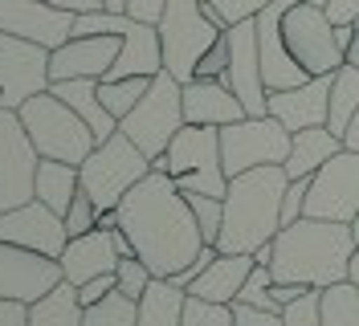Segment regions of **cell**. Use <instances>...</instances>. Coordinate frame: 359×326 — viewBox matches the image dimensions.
<instances>
[{
  "instance_id": "cell-22",
  "label": "cell",
  "mask_w": 359,
  "mask_h": 326,
  "mask_svg": "<svg viewBox=\"0 0 359 326\" xmlns=\"http://www.w3.org/2000/svg\"><path fill=\"white\" fill-rule=\"evenodd\" d=\"M253 265H257L253 253H217V261L188 285V294L192 298H204V302H217V306H233L241 298Z\"/></svg>"
},
{
  "instance_id": "cell-12",
  "label": "cell",
  "mask_w": 359,
  "mask_h": 326,
  "mask_svg": "<svg viewBox=\"0 0 359 326\" xmlns=\"http://www.w3.org/2000/svg\"><path fill=\"white\" fill-rule=\"evenodd\" d=\"M49 53L37 41H25L13 33H0V107L21 110L29 98H37L53 86L49 78Z\"/></svg>"
},
{
  "instance_id": "cell-33",
  "label": "cell",
  "mask_w": 359,
  "mask_h": 326,
  "mask_svg": "<svg viewBox=\"0 0 359 326\" xmlns=\"http://www.w3.org/2000/svg\"><path fill=\"white\" fill-rule=\"evenodd\" d=\"M114 278H118V294L131 298V302H139V298L147 294V285L156 282V273L147 269V261L143 257H123L118 261V269H114Z\"/></svg>"
},
{
  "instance_id": "cell-15",
  "label": "cell",
  "mask_w": 359,
  "mask_h": 326,
  "mask_svg": "<svg viewBox=\"0 0 359 326\" xmlns=\"http://www.w3.org/2000/svg\"><path fill=\"white\" fill-rule=\"evenodd\" d=\"M229 37V69H224V86L241 98L249 114H266V74H262V49H257V21H241L224 29Z\"/></svg>"
},
{
  "instance_id": "cell-31",
  "label": "cell",
  "mask_w": 359,
  "mask_h": 326,
  "mask_svg": "<svg viewBox=\"0 0 359 326\" xmlns=\"http://www.w3.org/2000/svg\"><path fill=\"white\" fill-rule=\"evenodd\" d=\"M135 314H139V302L123 298V294L114 290L107 302L86 306V318H82V326H135Z\"/></svg>"
},
{
  "instance_id": "cell-47",
  "label": "cell",
  "mask_w": 359,
  "mask_h": 326,
  "mask_svg": "<svg viewBox=\"0 0 359 326\" xmlns=\"http://www.w3.org/2000/svg\"><path fill=\"white\" fill-rule=\"evenodd\" d=\"M253 261H257V265H273V240L262 245V249H253Z\"/></svg>"
},
{
  "instance_id": "cell-2",
  "label": "cell",
  "mask_w": 359,
  "mask_h": 326,
  "mask_svg": "<svg viewBox=\"0 0 359 326\" xmlns=\"http://www.w3.org/2000/svg\"><path fill=\"white\" fill-rule=\"evenodd\" d=\"M355 233L339 220H294L273 237V282H302L314 290H327L347 282L351 257H355Z\"/></svg>"
},
{
  "instance_id": "cell-17",
  "label": "cell",
  "mask_w": 359,
  "mask_h": 326,
  "mask_svg": "<svg viewBox=\"0 0 359 326\" xmlns=\"http://www.w3.org/2000/svg\"><path fill=\"white\" fill-rule=\"evenodd\" d=\"M0 33L57 49L74 37V13L53 8L49 0H0Z\"/></svg>"
},
{
  "instance_id": "cell-49",
  "label": "cell",
  "mask_w": 359,
  "mask_h": 326,
  "mask_svg": "<svg viewBox=\"0 0 359 326\" xmlns=\"http://www.w3.org/2000/svg\"><path fill=\"white\" fill-rule=\"evenodd\" d=\"M347 282L359 285V249H355V257H351V273H347Z\"/></svg>"
},
{
  "instance_id": "cell-18",
  "label": "cell",
  "mask_w": 359,
  "mask_h": 326,
  "mask_svg": "<svg viewBox=\"0 0 359 326\" xmlns=\"http://www.w3.org/2000/svg\"><path fill=\"white\" fill-rule=\"evenodd\" d=\"M123 53V37H69L66 45H57L49 53V78L53 82H69V78H111L114 62Z\"/></svg>"
},
{
  "instance_id": "cell-30",
  "label": "cell",
  "mask_w": 359,
  "mask_h": 326,
  "mask_svg": "<svg viewBox=\"0 0 359 326\" xmlns=\"http://www.w3.org/2000/svg\"><path fill=\"white\" fill-rule=\"evenodd\" d=\"M147 86H151V78H114V82L107 78V82H98V98H102V107L123 123V118L139 107V98L147 94Z\"/></svg>"
},
{
  "instance_id": "cell-28",
  "label": "cell",
  "mask_w": 359,
  "mask_h": 326,
  "mask_svg": "<svg viewBox=\"0 0 359 326\" xmlns=\"http://www.w3.org/2000/svg\"><path fill=\"white\" fill-rule=\"evenodd\" d=\"M355 114H359V65L347 62L331 74V118H327V127L343 139Z\"/></svg>"
},
{
  "instance_id": "cell-4",
  "label": "cell",
  "mask_w": 359,
  "mask_h": 326,
  "mask_svg": "<svg viewBox=\"0 0 359 326\" xmlns=\"http://www.w3.org/2000/svg\"><path fill=\"white\" fill-rule=\"evenodd\" d=\"M151 172L172 175L184 196L201 192V196H221L229 192V175H224V159H221V127H196L184 123L180 135L168 143V151L151 163Z\"/></svg>"
},
{
  "instance_id": "cell-45",
  "label": "cell",
  "mask_w": 359,
  "mask_h": 326,
  "mask_svg": "<svg viewBox=\"0 0 359 326\" xmlns=\"http://www.w3.org/2000/svg\"><path fill=\"white\" fill-rule=\"evenodd\" d=\"M53 8H62V13H74V17H86V13H98V8H107V0H49Z\"/></svg>"
},
{
  "instance_id": "cell-41",
  "label": "cell",
  "mask_w": 359,
  "mask_h": 326,
  "mask_svg": "<svg viewBox=\"0 0 359 326\" xmlns=\"http://www.w3.org/2000/svg\"><path fill=\"white\" fill-rule=\"evenodd\" d=\"M114 290H118V278H114V273H102V278H94V282L78 285V302L82 306H98V302H107Z\"/></svg>"
},
{
  "instance_id": "cell-48",
  "label": "cell",
  "mask_w": 359,
  "mask_h": 326,
  "mask_svg": "<svg viewBox=\"0 0 359 326\" xmlns=\"http://www.w3.org/2000/svg\"><path fill=\"white\" fill-rule=\"evenodd\" d=\"M347 62L359 65V21H355V41H351V49H347Z\"/></svg>"
},
{
  "instance_id": "cell-34",
  "label": "cell",
  "mask_w": 359,
  "mask_h": 326,
  "mask_svg": "<svg viewBox=\"0 0 359 326\" xmlns=\"http://www.w3.org/2000/svg\"><path fill=\"white\" fill-rule=\"evenodd\" d=\"M180 326H233V306H217V302H204V298L188 294Z\"/></svg>"
},
{
  "instance_id": "cell-16",
  "label": "cell",
  "mask_w": 359,
  "mask_h": 326,
  "mask_svg": "<svg viewBox=\"0 0 359 326\" xmlns=\"http://www.w3.org/2000/svg\"><path fill=\"white\" fill-rule=\"evenodd\" d=\"M0 240L33 249V253H45V257H62V249L69 245L66 217H57L53 208H45L41 200H29L21 208L0 212Z\"/></svg>"
},
{
  "instance_id": "cell-44",
  "label": "cell",
  "mask_w": 359,
  "mask_h": 326,
  "mask_svg": "<svg viewBox=\"0 0 359 326\" xmlns=\"http://www.w3.org/2000/svg\"><path fill=\"white\" fill-rule=\"evenodd\" d=\"M25 322H29V306L0 298V326H25Z\"/></svg>"
},
{
  "instance_id": "cell-35",
  "label": "cell",
  "mask_w": 359,
  "mask_h": 326,
  "mask_svg": "<svg viewBox=\"0 0 359 326\" xmlns=\"http://www.w3.org/2000/svg\"><path fill=\"white\" fill-rule=\"evenodd\" d=\"M273 0H208V8L217 13V21H221V29H233V25L241 21H253L257 13H266Z\"/></svg>"
},
{
  "instance_id": "cell-3",
  "label": "cell",
  "mask_w": 359,
  "mask_h": 326,
  "mask_svg": "<svg viewBox=\"0 0 359 326\" xmlns=\"http://www.w3.org/2000/svg\"><path fill=\"white\" fill-rule=\"evenodd\" d=\"M290 188L286 168H253L229 179L224 192L221 253H253L282 233V200Z\"/></svg>"
},
{
  "instance_id": "cell-10",
  "label": "cell",
  "mask_w": 359,
  "mask_h": 326,
  "mask_svg": "<svg viewBox=\"0 0 359 326\" xmlns=\"http://www.w3.org/2000/svg\"><path fill=\"white\" fill-rule=\"evenodd\" d=\"M294 135L273 114H249L221 127V159H224V175L253 172V168H282L290 155Z\"/></svg>"
},
{
  "instance_id": "cell-36",
  "label": "cell",
  "mask_w": 359,
  "mask_h": 326,
  "mask_svg": "<svg viewBox=\"0 0 359 326\" xmlns=\"http://www.w3.org/2000/svg\"><path fill=\"white\" fill-rule=\"evenodd\" d=\"M282 322L286 326H323V290H311L298 302H290L282 310Z\"/></svg>"
},
{
  "instance_id": "cell-32",
  "label": "cell",
  "mask_w": 359,
  "mask_h": 326,
  "mask_svg": "<svg viewBox=\"0 0 359 326\" xmlns=\"http://www.w3.org/2000/svg\"><path fill=\"white\" fill-rule=\"evenodd\" d=\"M188 208H192V217H196V224H201L204 245H217V240H221V224H224V200L221 196L192 192L188 196Z\"/></svg>"
},
{
  "instance_id": "cell-13",
  "label": "cell",
  "mask_w": 359,
  "mask_h": 326,
  "mask_svg": "<svg viewBox=\"0 0 359 326\" xmlns=\"http://www.w3.org/2000/svg\"><path fill=\"white\" fill-rule=\"evenodd\" d=\"M311 220H339L351 224L359 217V151H343L327 159L311 175V196H306V212Z\"/></svg>"
},
{
  "instance_id": "cell-50",
  "label": "cell",
  "mask_w": 359,
  "mask_h": 326,
  "mask_svg": "<svg viewBox=\"0 0 359 326\" xmlns=\"http://www.w3.org/2000/svg\"><path fill=\"white\" fill-rule=\"evenodd\" d=\"M107 8L111 13H127V0H107Z\"/></svg>"
},
{
  "instance_id": "cell-51",
  "label": "cell",
  "mask_w": 359,
  "mask_h": 326,
  "mask_svg": "<svg viewBox=\"0 0 359 326\" xmlns=\"http://www.w3.org/2000/svg\"><path fill=\"white\" fill-rule=\"evenodd\" d=\"M351 233H355V245H359V217L351 220Z\"/></svg>"
},
{
  "instance_id": "cell-1",
  "label": "cell",
  "mask_w": 359,
  "mask_h": 326,
  "mask_svg": "<svg viewBox=\"0 0 359 326\" xmlns=\"http://www.w3.org/2000/svg\"><path fill=\"white\" fill-rule=\"evenodd\" d=\"M114 212L118 229L135 245V257L147 261L156 278H176L180 269L201 257V224L188 208V196L172 184V175L151 172L147 179H139Z\"/></svg>"
},
{
  "instance_id": "cell-24",
  "label": "cell",
  "mask_w": 359,
  "mask_h": 326,
  "mask_svg": "<svg viewBox=\"0 0 359 326\" xmlns=\"http://www.w3.org/2000/svg\"><path fill=\"white\" fill-rule=\"evenodd\" d=\"M343 151V139H339L331 127H311V130H298L290 143V155H286V175L290 179H302V175H314L327 159H335Z\"/></svg>"
},
{
  "instance_id": "cell-42",
  "label": "cell",
  "mask_w": 359,
  "mask_h": 326,
  "mask_svg": "<svg viewBox=\"0 0 359 326\" xmlns=\"http://www.w3.org/2000/svg\"><path fill=\"white\" fill-rule=\"evenodd\" d=\"M127 13L135 21H147V25H159L163 13H168V0H127Z\"/></svg>"
},
{
  "instance_id": "cell-6",
  "label": "cell",
  "mask_w": 359,
  "mask_h": 326,
  "mask_svg": "<svg viewBox=\"0 0 359 326\" xmlns=\"http://www.w3.org/2000/svg\"><path fill=\"white\" fill-rule=\"evenodd\" d=\"M17 114H21L33 147L41 151V159H62V163L82 168L90 159V151L98 147V139H94V130L86 127V118H78L53 90L29 98Z\"/></svg>"
},
{
  "instance_id": "cell-11",
  "label": "cell",
  "mask_w": 359,
  "mask_h": 326,
  "mask_svg": "<svg viewBox=\"0 0 359 326\" xmlns=\"http://www.w3.org/2000/svg\"><path fill=\"white\" fill-rule=\"evenodd\" d=\"M37 168L41 151L33 147L21 114L0 107V212L37 200Z\"/></svg>"
},
{
  "instance_id": "cell-23",
  "label": "cell",
  "mask_w": 359,
  "mask_h": 326,
  "mask_svg": "<svg viewBox=\"0 0 359 326\" xmlns=\"http://www.w3.org/2000/svg\"><path fill=\"white\" fill-rule=\"evenodd\" d=\"M49 90H53V94H57V98H62L78 118H86V127L94 130V139H98V143H102V139H111V135H118V118L102 107V98H98V82H94V78L53 82Z\"/></svg>"
},
{
  "instance_id": "cell-40",
  "label": "cell",
  "mask_w": 359,
  "mask_h": 326,
  "mask_svg": "<svg viewBox=\"0 0 359 326\" xmlns=\"http://www.w3.org/2000/svg\"><path fill=\"white\" fill-rule=\"evenodd\" d=\"M224 69H229V37H221V41H217L201 57V65H196V78H224Z\"/></svg>"
},
{
  "instance_id": "cell-5",
  "label": "cell",
  "mask_w": 359,
  "mask_h": 326,
  "mask_svg": "<svg viewBox=\"0 0 359 326\" xmlns=\"http://www.w3.org/2000/svg\"><path fill=\"white\" fill-rule=\"evenodd\" d=\"M156 29L163 45V69L176 74L180 82H192L201 57L224 37L208 0H168V13Z\"/></svg>"
},
{
  "instance_id": "cell-7",
  "label": "cell",
  "mask_w": 359,
  "mask_h": 326,
  "mask_svg": "<svg viewBox=\"0 0 359 326\" xmlns=\"http://www.w3.org/2000/svg\"><path fill=\"white\" fill-rule=\"evenodd\" d=\"M78 175H82V192L98 204V212H114L135 184L151 175V159L118 130L90 151V159L78 168Z\"/></svg>"
},
{
  "instance_id": "cell-21",
  "label": "cell",
  "mask_w": 359,
  "mask_h": 326,
  "mask_svg": "<svg viewBox=\"0 0 359 326\" xmlns=\"http://www.w3.org/2000/svg\"><path fill=\"white\" fill-rule=\"evenodd\" d=\"M184 118L196 127H229L237 118H249V110L224 86V78H192L184 82Z\"/></svg>"
},
{
  "instance_id": "cell-20",
  "label": "cell",
  "mask_w": 359,
  "mask_h": 326,
  "mask_svg": "<svg viewBox=\"0 0 359 326\" xmlns=\"http://www.w3.org/2000/svg\"><path fill=\"white\" fill-rule=\"evenodd\" d=\"M62 278L69 285H86L94 278H102V273H114L118 269V245H114V229H90L82 237H69V245L62 249Z\"/></svg>"
},
{
  "instance_id": "cell-19",
  "label": "cell",
  "mask_w": 359,
  "mask_h": 326,
  "mask_svg": "<svg viewBox=\"0 0 359 326\" xmlns=\"http://www.w3.org/2000/svg\"><path fill=\"white\" fill-rule=\"evenodd\" d=\"M266 114H273L290 135L327 127V118H331V78H311L302 86L273 90L266 98Z\"/></svg>"
},
{
  "instance_id": "cell-39",
  "label": "cell",
  "mask_w": 359,
  "mask_h": 326,
  "mask_svg": "<svg viewBox=\"0 0 359 326\" xmlns=\"http://www.w3.org/2000/svg\"><path fill=\"white\" fill-rule=\"evenodd\" d=\"M306 196H311V175L290 179L286 200H282V229H286V224H294V220H302V212H306Z\"/></svg>"
},
{
  "instance_id": "cell-25",
  "label": "cell",
  "mask_w": 359,
  "mask_h": 326,
  "mask_svg": "<svg viewBox=\"0 0 359 326\" xmlns=\"http://www.w3.org/2000/svg\"><path fill=\"white\" fill-rule=\"evenodd\" d=\"M78 192H82V175H78L74 163L41 159V168H37V200H41L45 208H53L57 217H66Z\"/></svg>"
},
{
  "instance_id": "cell-46",
  "label": "cell",
  "mask_w": 359,
  "mask_h": 326,
  "mask_svg": "<svg viewBox=\"0 0 359 326\" xmlns=\"http://www.w3.org/2000/svg\"><path fill=\"white\" fill-rule=\"evenodd\" d=\"M343 147H347V151H359V114L351 118V127H347V135H343Z\"/></svg>"
},
{
  "instance_id": "cell-9",
  "label": "cell",
  "mask_w": 359,
  "mask_h": 326,
  "mask_svg": "<svg viewBox=\"0 0 359 326\" xmlns=\"http://www.w3.org/2000/svg\"><path fill=\"white\" fill-rule=\"evenodd\" d=\"M282 37L294 62L302 65L311 78H331L339 65H347V49L335 37V21L327 17L323 4L311 0H294L282 17Z\"/></svg>"
},
{
  "instance_id": "cell-29",
  "label": "cell",
  "mask_w": 359,
  "mask_h": 326,
  "mask_svg": "<svg viewBox=\"0 0 359 326\" xmlns=\"http://www.w3.org/2000/svg\"><path fill=\"white\" fill-rule=\"evenodd\" d=\"M323 326H359V285L335 282L323 290Z\"/></svg>"
},
{
  "instance_id": "cell-26",
  "label": "cell",
  "mask_w": 359,
  "mask_h": 326,
  "mask_svg": "<svg viewBox=\"0 0 359 326\" xmlns=\"http://www.w3.org/2000/svg\"><path fill=\"white\" fill-rule=\"evenodd\" d=\"M184 306H188V290L172 285L168 278H156V282L147 285V294L139 298L135 326H180Z\"/></svg>"
},
{
  "instance_id": "cell-27",
  "label": "cell",
  "mask_w": 359,
  "mask_h": 326,
  "mask_svg": "<svg viewBox=\"0 0 359 326\" xmlns=\"http://www.w3.org/2000/svg\"><path fill=\"white\" fill-rule=\"evenodd\" d=\"M86 306L78 302V285L62 282L57 290H49L45 298L29 306V322L25 326H82Z\"/></svg>"
},
{
  "instance_id": "cell-8",
  "label": "cell",
  "mask_w": 359,
  "mask_h": 326,
  "mask_svg": "<svg viewBox=\"0 0 359 326\" xmlns=\"http://www.w3.org/2000/svg\"><path fill=\"white\" fill-rule=\"evenodd\" d=\"M184 123H188L184 118V82H180L176 74L159 69L156 78H151V86H147V94L139 98V107L118 123V130L156 163L159 155L168 151V143L180 135Z\"/></svg>"
},
{
  "instance_id": "cell-38",
  "label": "cell",
  "mask_w": 359,
  "mask_h": 326,
  "mask_svg": "<svg viewBox=\"0 0 359 326\" xmlns=\"http://www.w3.org/2000/svg\"><path fill=\"white\" fill-rule=\"evenodd\" d=\"M233 326H286V322H282V310L253 306V302H233Z\"/></svg>"
},
{
  "instance_id": "cell-37",
  "label": "cell",
  "mask_w": 359,
  "mask_h": 326,
  "mask_svg": "<svg viewBox=\"0 0 359 326\" xmlns=\"http://www.w3.org/2000/svg\"><path fill=\"white\" fill-rule=\"evenodd\" d=\"M90 229H98V204H94L86 192H78L74 204H69V212H66V233L69 237H82Z\"/></svg>"
},
{
  "instance_id": "cell-52",
  "label": "cell",
  "mask_w": 359,
  "mask_h": 326,
  "mask_svg": "<svg viewBox=\"0 0 359 326\" xmlns=\"http://www.w3.org/2000/svg\"><path fill=\"white\" fill-rule=\"evenodd\" d=\"M311 4H327V0H311Z\"/></svg>"
},
{
  "instance_id": "cell-14",
  "label": "cell",
  "mask_w": 359,
  "mask_h": 326,
  "mask_svg": "<svg viewBox=\"0 0 359 326\" xmlns=\"http://www.w3.org/2000/svg\"><path fill=\"white\" fill-rule=\"evenodd\" d=\"M62 282L66 278H62V261L57 257H45V253L0 240V298L33 306L37 298H45Z\"/></svg>"
},
{
  "instance_id": "cell-43",
  "label": "cell",
  "mask_w": 359,
  "mask_h": 326,
  "mask_svg": "<svg viewBox=\"0 0 359 326\" xmlns=\"http://www.w3.org/2000/svg\"><path fill=\"white\" fill-rule=\"evenodd\" d=\"M323 8H327V17H331L335 25L359 21V0H327Z\"/></svg>"
}]
</instances>
